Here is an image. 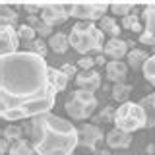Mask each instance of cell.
Returning a JSON list of instances; mask_svg holds the SVG:
<instances>
[{"instance_id": "obj_21", "label": "cell", "mask_w": 155, "mask_h": 155, "mask_svg": "<svg viewBox=\"0 0 155 155\" xmlns=\"http://www.w3.org/2000/svg\"><path fill=\"white\" fill-rule=\"evenodd\" d=\"M27 18H29V25H31V27L37 31V35H41V37H48V39L54 35V33H52V27H51V25H47V23L43 21L41 18H37V16H27Z\"/></svg>"}, {"instance_id": "obj_9", "label": "cell", "mask_w": 155, "mask_h": 155, "mask_svg": "<svg viewBox=\"0 0 155 155\" xmlns=\"http://www.w3.org/2000/svg\"><path fill=\"white\" fill-rule=\"evenodd\" d=\"M78 130H80V145H84L87 149H95L97 145H99V142H103V138H105L103 130L97 124H87L85 122Z\"/></svg>"}, {"instance_id": "obj_23", "label": "cell", "mask_w": 155, "mask_h": 155, "mask_svg": "<svg viewBox=\"0 0 155 155\" xmlns=\"http://www.w3.org/2000/svg\"><path fill=\"white\" fill-rule=\"evenodd\" d=\"M8 155H35V149H33V145L27 143V140H18L10 145Z\"/></svg>"}, {"instance_id": "obj_11", "label": "cell", "mask_w": 155, "mask_h": 155, "mask_svg": "<svg viewBox=\"0 0 155 155\" xmlns=\"http://www.w3.org/2000/svg\"><path fill=\"white\" fill-rule=\"evenodd\" d=\"M101 87V74L97 70H81L76 76V89L95 91Z\"/></svg>"}, {"instance_id": "obj_34", "label": "cell", "mask_w": 155, "mask_h": 155, "mask_svg": "<svg viewBox=\"0 0 155 155\" xmlns=\"http://www.w3.org/2000/svg\"><path fill=\"white\" fill-rule=\"evenodd\" d=\"M95 155H110V151H109V149H99Z\"/></svg>"}, {"instance_id": "obj_5", "label": "cell", "mask_w": 155, "mask_h": 155, "mask_svg": "<svg viewBox=\"0 0 155 155\" xmlns=\"http://www.w3.org/2000/svg\"><path fill=\"white\" fill-rule=\"evenodd\" d=\"M97 107H99V101L93 95V91L85 89H74L64 103L68 116L74 120H87L89 116H93Z\"/></svg>"}, {"instance_id": "obj_26", "label": "cell", "mask_w": 155, "mask_h": 155, "mask_svg": "<svg viewBox=\"0 0 155 155\" xmlns=\"http://www.w3.org/2000/svg\"><path fill=\"white\" fill-rule=\"evenodd\" d=\"M4 140H8L10 143L18 142V140H21V128H19L18 124H10L4 128Z\"/></svg>"}, {"instance_id": "obj_28", "label": "cell", "mask_w": 155, "mask_h": 155, "mask_svg": "<svg viewBox=\"0 0 155 155\" xmlns=\"http://www.w3.org/2000/svg\"><path fill=\"white\" fill-rule=\"evenodd\" d=\"M18 33H19V39H23L25 43L35 41V35H37V31H35L31 25H29V23H23V25H19V27H18Z\"/></svg>"}, {"instance_id": "obj_12", "label": "cell", "mask_w": 155, "mask_h": 155, "mask_svg": "<svg viewBox=\"0 0 155 155\" xmlns=\"http://www.w3.org/2000/svg\"><path fill=\"white\" fill-rule=\"evenodd\" d=\"M130 45H132V43L122 41V39H109L103 47V52L107 56H110L113 60H122L124 56H128V52H130L128 47Z\"/></svg>"}, {"instance_id": "obj_33", "label": "cell", "mask_w": 155, "mask_h": 155, "mask_svg": "<svg viewBox=\"0 0 155 155\" xmlns=\"http://www.w3.org/2000/svg\"><path fill=\"white\" fill-rule=\"evenodd\" d=\"M60 70L64 72V74H66L68 78H74V80H76V76H78V70H76V68L72 66V64H64V66L60 68Z\"/></svg>"}, {"instance_id": "obj_29", "label": "cell", "mask_w": 155, "mask_h": 155, "mask_svg": "<svg viewBox=\"0 0 155 155\" xmlns=\"http://www.w3.org/2000/svg\"><path fill=\"white\" fill-rule=\"evenodd\" d=\"M134 10H136L134 4H113V6H110V12H113L114 16H122V18H126L128 14H132Z\"/></svg>"}, {"instance_id": "obj_30", "label": "cell", "mask_w": 155, "mask_h": 155, "mask_svg": "<svg viewBox=\"0 0 155 155\" xmlns=\"http://www.w3.org/2000/svg\"><path fill=\"white\" fill-rule=\"evenodd\" d=\"M114 113H116L114 107H105V109L101 110V114H99L97 120H99V122H101V120H113V122H114Z\"/></svg>"}, {"instance_id": "obj_15", "label": "cell", "mask_w": 155, "mask_h": 155, "mask_svg": "<svg viewBox=\"0 0 155 155\" xmlns=\"http://www.w3.org/2000/svg\"><path fill=\"white\" fill-rule=\"evenodd\" d=\"M48 80H51V84L52 87H54V91L58 93V91H64L66 89V85H68V78L62 70H58V68H52V66H48Z\"/></svg>"}, {"instance_id": "obj_2", "label": "cell", "mask_w": 155, "mask_h": 155, "mask_svg": "<svg viewBox=\"0 0 155 155\" xmlns=\"http://www.w3.org/2000/svg\"><path fill=\"white\" fill-rule=\"evenodd\" d=\"M29 132L37 155H72L80 145V130L52 113L33 118Z\"/></svg>"}, {"instance_id": "obj_27", "label": "cell", "mask_w": 155, "mask_h": 155, "mask_svg": "<svg viewBox=\"0 0 155 155\" xmlns=\"http://www.w3.org/2000/svg\"><path fill=\"white\" fill-rule=\"evenodd\" d=\"M25 45L29 48V52H33V54H39V56L45 58V54H47V43L43 41V39H35V41L25 43Z\"/></svg>"}, {"instance_id": "obj_17", "label": "cell", "mask_w": 155, "mask_h": 155, "mask_svg": "<svg viewBox=\"0 0 155 155\" xmlns=\"http://www.w3.org/2000/svg\"><path fill=\"white\" fill-rule=\"evenodd\" d=\"M48 47L56 54H64L68 51V47H70V37L64 35V33H54V35L48 39Z\"/></svg>"}, {"instance_id": "obj_24", "label": "cell", "mask_w": 155, "mask_h": 155, "mask_svg": "<svg viewBox=\"0 0 155 155\" xmlns=\"http://www.w3.org/2000/svg\"><path fill=\"white\" fill-rule=\"evenodd\" d=\"M122 27L128 29V31H136V33H142V23H140V16L136 12L128 14L126 18H122Z\"/></svg>"}, {"instance_id": "obj_10", "label": "cell", "mask_w": 155, "mask_h": 155, "mask_svg": "<svg viewBox=\"0 0 155 155\" xmlns=\"http://www.w3.org/2000/svg\"><path fill=\"white\" fill-rule=\"evenodd\" d=\"M142 18L145 21L143 31L140 33V43L142 45H155V6L147 4L142 10Z\"/></svg>"}, {"instance_id": "obj_8", "label": "cell", "mask_w": 155, "mask_h": 155, "mask_svg": "<svg viewBox=\"0 0 155 155\" xmlns=\"http://www.w3.org/2000/svg\"><path fill=\"white\" fill-rule=\"evenodd\" d=\"M19 33L16 25H0V56L19 52Z\"/></svg>"}, {"instance_id": "obj_4", "label": "cell", "mask_w": 155, "mask_h": 155, "mask_svg": "<svg viewBox=\"0 0 155 155\" xmlns=\"http://www.w3.org/2000/svg\"><path fill=\"white\" fill-rule=\"evenodd\" d=\"M114 128L128 132V134L136 132V130H142V128H147V116H145V110L142 109V105L128 101V103H122L120 107H116Z\"/></svg>"}, {"instance_id": "obj_1", "label": "cell", "mask_w": 155, "mask_h": 155, "mask_svg": "<svg viewBox=\"0 0 155 155\" xmlns=\"http://www.w3.org/2000/svg\"><path fill=\"white\" fill-rule=\"evenodd\" d=\"M54 101L56 91L43 56L29 51L0 56V114L4 120L37 118L51 113Z\"/></svg>"}, {"instance_id": "obj_35", "label": "cell", "mask_w": 155, "mask_h": 155, "mask_svg": "<svg viewBox=\"0 0 155 155\" xmlns=\"http://www.w3.org/2000/svg\"><path fill=\"white\" fill-rule=\"evenodd\" d=\"M95 62H97V64H105V66H107V62H105V58H103V56H97V58H95Z\"/></svg>"}, {"instance_id": "obj_18", "label": "cell", "mask_w": 155, "mask_h": 155, "mask_svg": "<svg viewBox=\"0 0 155 155\" xmlns=\"http://www.w3.org/2000/svg\"><path fill=\"white\" fill-rule=\"evenodd\" d=\"M147 52L143 51V48H132V51L128 52V56H126V62H128L130 68H143V64L147 62Z\"/></svg>"}, {"instance_id": "obj_13", "label": "cell", "mask_w": 155, "mask_h": 155, "mask_svg": "<svg viewBox=\"0 0 155 155\" xmlns=\"http://www.w3.org/2000/svg\"><path fill=\"white\" fill-rule=\"evenodd\" d=\"M105 142H107L109 147H113V149H126V147L132 145V134L122 132V130H118V128H113V130L107 132Z\"/></svg>"}, {"instance_id": "obj_22", "label": "cell", "mask_w": 155, "mask_h": 155, "mask_svg": "<svg viewBox=\"0 0 155 155\" xmlns=\"http://www.w3.org/2000/svg\"><path fill=\"white\" fill-rule=\"evenodd\" d=\"M18 10L10 8L8 4H2L0 6V25H16L18 21Z\"/></svg>"}, {"instance_id": "obj_14", "label": "cell", "mask_w": 155, "mask_h": 155, "mask_svg": "<svg viewBox=\"0 0 155 155\" xmlns=\"http://www.w3.org/2000/svg\"><path fill=\"white\" fill-rule=\"evenodd\" d=\"M105 70H107V78H109V81H113V84H124L126 74H128V62L110 60V62H107Z\"/></svg>"}, {"instance_id": "obj_20", "label": "cell", "mask_w": 155, "mask_h": 155, "mask_svg": "<svg viewBox=\"0 0 155 155\" xmlns=\"http://www.w3.org/2000/svg\"><path fill=\"white\" fill-rule=\"evenodd\" d=\"M99 29L103 33H109L110 39H118V35H120V25L116 23V19L110 18V16H105L103 19H101V21H99Z\"/></svg>"}, {"instance_id": "obj_7", "label": "cell", "mask_w": 155, "mask_h": 155, "mask_svg": "<svg viewBox=\"0 0 155 155\" xmlns=\"http://www.w3.org/2000/svg\"><path fill=\"white\" fill-rule=\"evenodd\" d=\"M39 18L51 27L66 23L68 18H70V6H66V4H43Z\"/></svg>"}, {"instance_id": "obj_3", "label": "cell", "mask_w": 155, "mask_h": 155, "mask_svg": "<svg viewBox=\"0 0 155 155\" xmlns=\"http://www.w3.org/2000/svg\"><path fill=\"white\" fill-rule=\"evenodd\" d=\"M70 47L80 54L87 56L89 52H101L105 47V33L93 21H78L70 29Z\"/></svg>"}, {"instance_id": "obj_31", "label": "cell", "mask_w": 155, "mask_h": 155, "mask_svg": "<svg viewBox=\"0 0 155 155\" xmlns=\"http://www.w3.org/2000/svg\"><path fill=\"white\" fill-rule=\"evenodd\" d=\"M78 64H80L81 70H93V64H97L93 56H81L80 60H78Z\"/></svg>"}, {"instance_id": "obj_16", "label": "cell", "mask_w": 155, "mask_h": 155, "mask_svg": "<svg viewBox=\"0 0 155 155\" xmlns=\"http://www.w3.org/2000/svg\"><path fill=\"white\" fill-rule=\"evenodd\" d=\"M140 105L147 116V128H155V93H149L140 99Z\"/></svg>"}, {"instance_id": "obj_6", "label": "cell", "mask_w": 155, "mask_h": 155, "mask_svg": "<svg viewBox=\"0 0 155 155\" xmlns=\"http://www.w3.org/2000/svg\"><path fill=\"white\" fill-rule=\"evenodd\" d=\"M70 6V18H76L80 21H97L107 16V4H68Z\"/></svg>"}, {"instance_id": "obj_19", "label": "cell", "mask_w": 155, "mask_h": 155, "mask_svg": "<svg viewBox=\"0 0 155 155\" xmlns=\"http://www.w3.org/2000/svg\"><path fill=\"white\" fill-rule=\"evenodd\" d=\"M132 89H134V87L124 81V84H114V87H113L110 93H113V99L114 101H118V103L122 105V103H128L130 95H132Z\"/></svg>"}, {"instance_id": "obj_32", "label": "cell", "mask_w": 155, "mask_h": 155, "mask_svg": "<svg viewBox=\"0 0 155 155\" xmlns=\"http://www.w3.org/2000/svg\"><path fill=\"white\" fill-rule=\"evenodd\" d=\"M23 10H25V12L29 14V16H35V14H39V16H41V10H43V6L41 4H25V6H23Z\"/></svg>"}, {"instance_id": "obj_25", "label": "cell", "mask_w": 155, "mask_h": 155, "mask_svg": "<svg viewBox=\"0 0 155 155\" xmlns=\"http://www.w3.org/2000/svg\"><path fill=\"white\" fill-rule=\"evenodd\" d=\"M142 72H143V78H145V80H147L149 84L155 87V54L147 58V62L143 64Z\"/></svg>"}]
</instances>
